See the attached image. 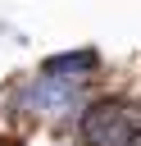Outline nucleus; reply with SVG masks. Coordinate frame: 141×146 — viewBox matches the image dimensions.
<instances>
[{
  "label": "nucleus",
  "mask_w": 141,
  "mask_h": 146,
  "mask_svg": "<svg viewBox=\"0 0 141 146\" xmlns=\"http://www.w3.org/2000/svg\"><path fill=\"white\" fill-rule=\"evenodd\" d=\"M96 96L86 87H73V82H59V78H45V73H27L23 82H14L9 91V110L18 119H32V123H73L86 114Z\"/></svg>",
  "instance_id": "1"
},
{
  "label": "nucleus",
  "mask_w": 141,
  "mask_h": 146,
  "mask_svg": "<svg viewBox=\"0 0 141 146\" xmlns=\"http://www.w3.org/2000/svg\"><path fill=\"white\" fill-rule=\"evenodd\" d=\"M77 141H82V146H141L136 105H127V100H118V96L91 100L86 114L77 119Z\"/></svg>",
  "instance_id": "2"
},
{
  "label": "nucleus",
  "mask_w": 141,
  "mask_h": 146,
  "mask_svg": "<svg viewBox=\"0 0 141 146\" xmlns=\"http://www.w3.org/2000/svg\"><path fill=\"white\" fill-rule=\"evenodd\" d=\"M36 73L59 78V82H73V87H91L96 73H100V55L96 50H64V55H50Z\"/></svg>",
  "instance_id": "3"
}]
</instances>
